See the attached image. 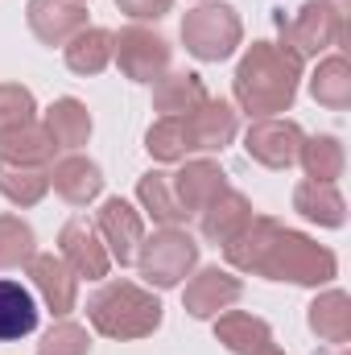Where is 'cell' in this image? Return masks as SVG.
<instances>
[{"instance_id":"6da1fadb","label":"cell","mask_w":351,"mask_h":355,"mask_svg":"<svg viewBox=\"0 0 351 355\" xmlns=\"http://www.w3.org/2000/svg\"><path fill=\"white\" fill-rule=\"evenodd\" d=\"M228 265L240 272H257L268 281H293V285H327L335 277V252L314 244L302 232L281 227L268 215H252L240 236L223 244Z\"/></svg>"},{"instance_id":"7a4b0ae2","label":"cell","mask_w":351,"mask_h":355,"mask_svg":"<svg viewBox=\"0 0 351 355\" xmlns=\"http://www.w3.org/2000/svg\"><path fill=\"white\" fill-rule=\"evenodd\" d=\"M298 79H302V58H293L277 42H252L236 67L232 91H236V103L252 120H268V116L289 112L298 95Z\"/></svg>"},{"instance_id":"3957f363","label":"cell","mask_w":351,"mask_h":355,"mask_svg":"<svg viewBox=\"0 0 351 355\" xmlns=\"http://www.w3.org/2000/svg\"><path fill=\"white\" fill-rule=\"evenodd\" d=\"M240 120L223 99H207L194 112L182 116H162L145 132V149L157 162H186L190 153H219L236 141Z\"/></svg>"},{"instance_id":"277c9868","label":"cell","mask_w":351,"mask_h":355,"mask_svg":"<svg viewBox=\"0 0 351 355\" xmlns=\"http://www.w3.org/2000/svg\"><path fill=\"white\" fill-rule=\"evenodd\" d=\"M87 318L108 339H145L162 327V302L132 281H103L87 297Z\"/></svg>"},{"instance_id":"5b68a950","label":"cell","mask_w":351,"mask_h":355,"mask_svg":"<svg viewBox=\"0 0 351 355\" xmlns=\"http://www.w3.org/2000/svg\"><path fill=\"white\" fill-rule=\"evenodd\" d=\"M244 25L232 4H198L182 17V42L198 62H223L236 54Z\"/></svg>"},{"instance_id":"8992f818","label":"cell","mask_w":351,"mask_h":355,"mask_svg":"<svg viewBox=\"0 0 351 355\" xmlns=\"http://www.w3.org/2000/svg\"><path fill=\"white\" fill-rule=\"evenodd\" d=\"M198 265V244L190 232L182 227H162L149 240H141L137 248V268L149 285L157 289H174L182 285V277H190V268Z\"/></svg>"},{"instance_id":"52a82bcc","label":"cell","mask_w":351,"mask_h":355,"mask_svg":"<svg viewBox=\"0 0 351 355\" xmlns=\"http://www.w3.org/2000/svg\"><path fill=\"white\" fill-rule=\"evenodd\" d=\"M343 37V8L335 0H306L293 21L281 17V46L293 58H314L331 46H339Z\"/></svg>"},{"instance_id":"ba28073f","label":"cell","mask_w":351,"mask_h":355,"mask_svg":"<svg viewBox=\"0 0 351 355\" xmlns=\"http://www.w3.org/2000/svg\"><path fill=\"white\" fill-rule=\"evenodd\" d=\"M170 42L145 25H128L120 33H112V58L124 71V79L132 83H153L170 71Z\"/></svg>"},{"instance_id":"9c48e42d","label":"cell","mask_w":351,"mask_h":355,"mask_svg":"<svg viewBox=\"0 0 351 355\" xmlns=\"http://www.w3.org/2000/svg\"><path fill=\"white\" fill-rule=\"evenodd\" d=\"M302 128L285 116H268V120H257L248 132H244V149L252 162H261L268 170H289L302 153Z\"/></svg>"},{"instance_id":"30bf717a","label":"cell","mask_w":351,"mask_h":355,"mask_svg":"<svg viewBox=\"0 0 351 355\" xmlns=\"http://www.w3.org/2000/svg\"><path fill=\"white\" fill-rule=\"evenodd\" d=\"M240 293H244L240 277H232L228 268L211 265V268H198V272L186 281L182 306H186L190 318H219L223 310H232V306L240 302Z\"/></svg>"},{"instance_id":"8fae6325","label":"cell","mask_w":351,"mask_h":355,"mask_svg":"<svg viewBox=\"0 0 351 355\" xmlns=\"http://www.w3.org/2000/svg\"><path fill=\"white\" fill-rule=\"evenodd\" d=\"M95 232H99V240H103V248H108L112 261L132 265V261H137V248H141V240H145V219H141V211H132L124 198H108V202L95 211Z\"/></svg>"},{"instance_id":"7c38bea8","label":"cell","mask_w":351,"mask_h":355,"mask_svg":"<svg viewBox=\"0 0 351 355\" xmlns=\"http://www.w3.org/2000/svg\"><path fill=\"white\" fill-rule=\"evenodd\" d=\"M58 257L71 265L75 277H87V281L108 277V268H112V257H108L95 223L83 219V215H75V219L62 223V232H58Z\"/></svg>"},{"instance_id":"4fadbf2b","label":"cell","mask_w":351,"mask_h":355,"mask_svg":"<svg viewBox=\"0 0 351 355\" xmlns=\"http://www.w3.org/2000/svg\"><path fill=\"white\" fill-rule=\"evenodd\" d=\"M25 268H29V281L42 293L46 310L54 318H67L75 310V302H79V277L71 272V265L62 257H54V252H33V261Z\"/></svg>"},{"instance_id":"5bb4252c","label":"cell","mask_w":351,"mask_h":355,"mask_svg":"<svg viewBox=\"0 0 351 355\" xmlns=\"http://www.w3.org/2000/svg\"><path fill=\"white\" fill-rule=\"evenodd\" d=\"M25 21L37 42L67 46L79 29H87V4L83 0H29Z\"/></svg>"},{"instance_id":"9a60e30c","label":"cell","mask_w":351,"mask_h":355,"mask_svg":"<svg viewBox=\"0 0 351 355\" xmlns=\"http://www.w3.org/2000/svg\"><path fill=\"white\" fill-rule=\"evenodd\" d=\"M170 186H174V198L178 207L190 215H198L219 190H228V174L215 166V162H186L178 174H170Z\"/></svg>"},{"instance_id":"2e32d148","label":"cell","mask_w":351,"mask_h":355,"mask_svg":"<svg viewBox=\"0 0 351 355\" xmlns=\"http://www.w3.org/2000/svg\"><path fill=\"white\" fill-rule=\"evenodd\" d=\"M252 219V202L240 194V190H219L203 211H198V227H203V236L211 240V244H228L232 236H240L244 232V223Z\"/></svg>"},{"instance_id":"e0dca14e","label":"cell","mask_w":351,"mask_h":355,"mask_svg":"<svg viewBox=\"0 0 351 355\" xmlns=\"http://www.w3.org/2000/svg\"><path fill=\"white\" fill-rule=\"evenodd\" d=\"M215 339L236 355H264L273 347L268 322L257 318V314H244V310H223L215 318Z\"/></svg>"},{"instance_id":"ac0fdd59","label":"cell","mask_w":351,"mask_h":355,"mask_svg":"<svg viewBox=\"0 0 351 355\" xmlns=\"http://www.w3.org/2000/svg\"><path fill=\"white\" fill-rule=\"evenodd\" d=\"M293 211L318 227H343V219H348V202H343L339 186L335 182H310V178L293 186Z\"/></svg>"},{"instance_id":"d6986e66","label":"cell","mask_w":351,"mask_h":355,"mask_svg":"<svg viewBox=\"0 0 351 355\" xmlns=\"http://www.w3.org/2000/svg\"><path fill=\"white\" fill-rule=\"evenodd\" d=\"M50 186L71 202V207H87L91 198H99V190H103V170L87 162V157H79V153H71V157H62L54 170H50Z\"/></svg>"},{"instance_id":"ffe728a7","label":"cell","mask_w":351,"mask_h":355,"mask_svg":"<svg viewBox=\"0 0 351 355\" xmlns=\"http://www.w3.org/2000/svg\"><path fill=\"white\" fill-rule=\"evenodd\" d=\"M42 128H46V137L54 141V149H67V153H75V149H83L91 137V112L79 103V99H54L50 103V112H46V120H42Z\"/></svg>"},{"instance_id":"44dd1931","label":"cell","mask_w":351,"mask_h":355,"mask_svg":"<svg viewBox=\"0 0 351 355\" xmlns=\"http://www.w3.org/2000/svg\"><path fill=\"white\" fill-rule=\"evenodd\" d=\"M198 103H207V87L194 71H166L162 79H153V107L162 116L194 112Z\"/></svg>"},{"instance_id":"7402d4cb","label":"cell","mask_w":351,"mask_h":355,"mask_svg":"<svg viewBox=\"0 0 351 355\" xmlns=\"http://www.w3.org/2000/svg\"><path fill=\"white\" fill-rule=\"evenodd\" d=\"M54 141L46 137V128L33 120V124H25V128H12V132H0V162H8V166H46L50 170V162H54Z\"/></svg>"},{"instance_id":"603a6c76","label":"cell","mask_w":351,"mask_h":355,"mask_svg":"<svg viewBox=\"0 0 351 355\" xmlns=\"http://www.w3.org/2000/svg\"><path fill=\"white\" fill-rule=\"evenodd\" d=\"M37 327V302L21 281H0V343L25 339Z\"/></svg>"},{"instance_id":"cb8c5ba5","label":"cell","mask_w":351,"mask_h":355,"mask_svg":"<svg viewBox=\"0 0 351 355\" xmlns=\"http://www.w3.org/2000/svg\"><path fill=\"white\" fill-rule=\"evenodd\" d=\"M310 331L335 347H343L351 339V302L343 289H331V293L310 302Z\"/></svg>"},{"instance_id":"d4e9b609","label":"cell","mask_w":351,"mask_h":355,"mask_svg":"<svg viewBox=\"0 0 351 355\" xmlns=\"http://www.w3.org/2000/svg\"><path fill=\"white\" fill-rule=\"evenodd\" d=\"M310 95H314V103H323L331 112L351 107V67L343 54H331L318 62V71L310 79Z\"/></svg>"},{"instance_id":"484cf974","label":"cell","mask_w":351,"mask_h":355,"mask_svg":"<svg viewBox=\"0 0 351 355\" xmlns=\"http://www.w3.org/2000/svg\"><path fill=\"white\" fill-rule=\"evenodd\" d=\"M62 50H67V67H71L75 75H99V71L112 62V33L87 25V29H79Z\"/></svg>"},{"instance_id":"4316f807","label":"cell","mask_w":351,"mask_h":355,"mask_svg":"<svg viewBox=\"0 0 351 355\" xmlns=\"http://www.w3.org/2000/svg\"><path fill=\"white\" fill-rule=\"evenodd\" d=\"M298 162H302V170L310 182H335V178H343V166H348V153H343V141L339 137H310V141H302V153H298Z\"/></svg>"},{"instance_id":"83f0119b","label":"cell","mask_w":351,"mask_h":355,"mask_svg":"<svg viewBox=\"0 0 351 355\" xmlns=\"http://www.w3.org/2000/svg\"><path fill=\"white\" fill-rule=\"evenodd\" d=\"M50 190V170L46 166H8L0 162V194L17 207H37Z\"/></svg>"},{"instance_id":"f1b7e54d","label":"cell","mask_w":351,"mask_h":355,"mask_svg":"<svg viewBox=\"0 0 351 355\" xmlns=\"http://www.w3.org/2000/svg\"><path fill=\"white\" fill-rule=\"evenodd\" d=\"M137 198H141V207H145L162 227H178V223H186V211L178 207L174 186H170V174L149 170V174L137 182Z\"/></svg>"},{"instance_id":"f546056e","label":"cell","mask_w":351,"mask_h":355,"mask_svg":"<svg viewBox=\"0 0 351 355\" xmlns=\"http://www.w3.org/2000/svg\"><path fill=\"white\" fill-rule=\"evenodd\" d=\"M37 240L21 215H0V268H21L33 261Z\"/></svg>"},{"instance_id":"4dcf8cb0","label":"cell","mask_w":351,"mask_h":355,"mask_svg":"<svg viewBox=\"0 0 351 355\" xmlns=\"http://www.w3.org/2000/svg\"><path fill=\"white\" fill-rule=\"evenodd\" d=\"M37 120V103L29 87L21 83H0V132H12V128H25Z\"/></svg>"},{"instance_id":"1f68e13d","label":"cell","mask_w":351,"mask_h":355,"mask_svg":"<svg viewBox=\"0 0 351 355\" xmlns=\"http://www.w3.org/2000/svg\"><path fill=\"white\" fill-rule=\"evenodd\" d=\"M87 352L91 339L79 322H54L37 343V355H87Z\"/></svg>"},{"instance_id":"d6a6232c","label":"cell","mask_w":351,"mask_h":355,"mask_svg":"<svg viewBox=\"0 0 351 355\" xmlns=\"http://www.w3.org/2000/svg\"><path fill=\"white\" fill-rule=\"evenodd\" d=\"M116 8L132 21H162L174 8V0H116Z\"/></svg>"},{"instance_id":"836d02e7","label":"cell","mask_w":351,"mask_h":355,"mask_svg":"<svg viewBox=\"0 0 351 355\" xmlns=\"http://www.w3.org/2000/svg\"><path fill=\"white\" fill-rule=\"evenodd\" d=\"M264 355H281V352H277V347H268V352H264Z\"/></svg>"}]
</instances>
